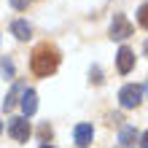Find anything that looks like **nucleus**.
Wrapping results in <instances>:
<instances>
[{"label": "nucleus", "instance_id": "18", "mask_svg": "<svg viewBox=\"0 0 148 148\" xmlns=\"http://www.w3.org/2000/svg\"><path fill=\"white\" fill-rule=\"evenodd\" d=\"M145 92H148V86H145Z\"/></svg>", "mask_w": 148, "mask_h": 148}, {"label": "nucleus", "instance_id": "15", "mask_svg": "<svg viewBox=\"0 0 148 148\" xmlns=\"http://www.w3.org/2000/svg\"><path fill=\"white\" fill-rule=\"evenodd\" d=\"M40 148H54V145H46V143H43V145H40Z\"/></svg>", "mask_w": 148, "mask_h": 148}, {"label": "nucleus", "instance_id": "7", "mask_svg": "<svg viewBox=\"0 0 148 148\" xmlns=\"http://www.w3.org/2000/svg\"><path fill=\"white\" fill-rule=\"evenodd\" d=\"M73 135H75V145H78V148H86V145H92L94 129H92V124H78Z\"/></svg>", "mask_w": 148, "mask_h": 148}, {"label": "nucleus", "instance_id": "10", "mask_svg": "<svg viewBox=\"0 0 148 148\" xmlns=\"http://www.w3.org/2000/svg\"><path fill=\"white\" fill-rule=\"evenodd\" d=\"M22 92H24V89H22V86H19V84H16V86H14V89H11V94H8V97L3 100V108H5V110H11V108L16 105V97H19V94H22Z\"/></svg>", "mask_w": 148, "mask_h": 148}, {"label": "nucleus", "instance_id": "6", "mask_svg": "<svg viewBox=\"0 0 148 148\" xmlns=\"http://www.w3.org/2000/svg\"><path fill=\"white\" fill-rule=\"evenodd\" d=\"M22 110H24V119H30L32 113L38 110V94H35V89H24L22 92Z\"/></svg>", "mask_w": 148, "mask_h": 148}, {"label": "nucleus", "instance_id": "16", "mask_svg": "<svg viewBox=\"0 0 148 148\" xmlns=\"http://www.w3.org/2000/svg\"><path fill=\"white\" fill-rule=\"evenodd\" d=\"M0 132H3V121H0Z\"/></svg>", "mask_w": 148, "mask_h": 148}, {"label": "nucleus", "instance_id": "17", "mask_svg": "<svg viewBox=\"0 0 148 148\" xmlns=\"http://www.w3.org/2000/svg\"><path fill=\"white\" fill-rule=\"evenodd\" d=\"M145 54H148V43H145Z\"/></svg>", "mask_w": 148, "mask_h": 148}, {"label": "nucleus", "instance_id": "13", "mask_svg": "<svg viewBox=\"0 0 148 148\" xmlns=\"http://www.w3.org/2000/svg\"><path fill=\"white\" fill-rule=\"evenodd\" d=\"M27 3H30V0H11V5L16 8V11H24V8H27Z\"/></svg>", "mask_w": 148, "mask_h": 148}, {"label": "nucleus", "instance_id": "3", "mask_svg": "<svg viewBox=\"0 0 148 148\" xmlns=\"http://www.w3.org/2000/svg\"><path fill=\"white\" fill-rule=\"evenodd\" d=\"M135 32V27L127 22V16L124 14H116L113 16V22H110V38L113 40H124V38H129Z\"/></svg>", "mask_w": 148, "mask_h": 148}, {"label": "nucleus", "instance_id": "8", "mask_svg": "<svg viewBox=\"0 0 148 148\" xmlns=\"http://www.w3.org/2000/svg\"><path fill=\"white\" fill-rule=\"evenodd\" d=\"M11 32H14V35H16V38H19V40H27L32 30H30V24H27V22H24V19H16V22L11 24Z\"/></svg>", "mask_w": 148, "mask_h": 148}, {"label": "nucleus", "instance_id": "11", "mask_svg": "<svg viewBox=\"0 0 148 148\" xmlns=\"http://www.w3.org/2000/svg\"><path fill=\"white\" fill-rule=\"evenodd\" d=\"M137 24H140L143 30H148V3H143L137 8Z\"/></svg>", "mask_w": 148, "mask_h": 148}, {"label": "nucleus", "instance_id": "4", "mask_svg": "<svg viewBox=\"0 0 148 148\" xmlns=\"http://www.w3.org/2000/svg\"><path fill=\"white\" fill-rule=\"evenodd\" d=\"M30 132H32V129H30V121L24 119V116H16V119H11V121H8V135H11L14 140L24 143V140L30 137Z\"/></svg>", "mask_w": 148, "mask_h": 148}, {"label": "nucleus", "instance_id": "1", "mask_svg": "<svg viewBox=\"0 0 148 148\" xmlns=\"http://www.w3.org/2000/svg\"><path fill=\"white\" fill-rule=\"evenodd\" d=\"M32 73L35 75H40V78H46V75H51L59 67V51L54 49V46H49V43H40V46L32 51Z\"/></svg>", "mask_w": 148, "mask_h": 148}, {"label": "nucleus", "instance_id": "5", "mask_svg": "<svg viewBox=\"0 0 148 148\" xmlns=\"http://www.w3.org/2000/svg\"><path fill=\"white\" fill-rule=\"evenodd\" d=\"M116 67H119L121 75H127V73L135 67V54H132V49H127V46L119 49V54H116Z\"/></svg>", "mask_w": 148, "mask_h": 148}, {"label": "nucleus", "instance_id": "2", "mask_svg": "<svg viewBox=\"0 0 148 148\" xmlns=\"http://www.w3.org/2000/svg\"><path fill=\"white\" fill-rule=\"evenodd\" d=\"M140 100H143V89L137 84H127V86H121V92H119V102H121V108H137L140 105Z\"/></svg>", "mask_w": 148, "mask_h": 148}, {"label": "nucleus", "instance_id": "12", "mask_svg": "<svg viewBox=\"0 0 148 148\" xmlns=\"http://www.w3.org/2000/svg\"><path fill=\"white\" fill-rule=\"evenodd\" d=\"M0 73L11 78V75H14V65H11V62H5V59H3V62H0Z\"/></svg>", "mask_w": 148, "mask_h": 148}, {"label": "nucleus", "instance_id": "9", "mask_svg": "<svg viewBox=\"0 0 148 148\" xmlns=\"http://www.w3.org/2000/svg\"><path fill=\"white\" fill-rule=\"evenodd\" d=\"M119 140H121L124 148H132L135 140H137V129L135 127H124V129H121V135H119Z\"/></svg>", "mask_w": 148, "mask_h": 148}, {"label": "nucleus", "instance_id": "14", "mask_svg": "<svg viewBox=\"0 0 148 148\" xmlns=\"http://www.w3.org/2000/svg\"><path fill=\"white\" fill-rule=\"evenodd\" d=\"M140 145H143V148H148V132H143V137H140Z\"/></svg>", "mask_w": 148, "mask_h": 148}]
</instances>
